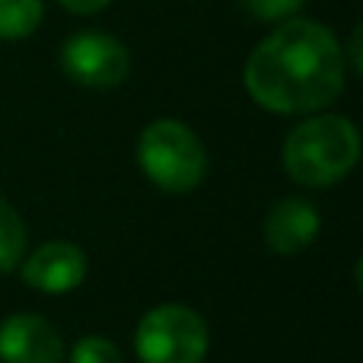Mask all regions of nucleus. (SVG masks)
<instances>
[{"instance_id":"obj_4","label":"nucleus","mask_w":363,"mask_h":363,"mask_svg":"<svg viewBox=\"0 0 363 363\" xmlns=\"http://www.w3.org/2000/svg\"><path fill=\"white\" fill-rule=\"evenodd\" d=\"M134 345L144 363H204L211 332L191 306L163 303L144 313L134 332Z\"/></svg>"},{"instance_id":"obj_2","label":"nucleus","mask_w":363,"mask_h":363,"mask_svg":"<svg viewBox=\"0 0 363 363\" xmlns=\"http://www.w3.org/2000/svg\"><path fill=\"white\" fill-rule=\"evenodd\" d=\"M284 172L306 188L341 182L360 160V134L345 115H313L284 140Z\"/></svg>"},{"instance_id":"obj_8","label":"nucleus","mask_w":363,"mask_h":363,"mask_svg":"<svg viewBox=\"0 0 363 363\" xmlns=\"http://www.w3.org/2000/svg\"><path fill=\"white\" fill-rule=\"evenodd\" d=\"M319 211L306 198H281L264 217V242L277 255H296L309 249L319 236Z\"/></svg>"},{"instance_id":"obj_1","label":"nucleus","mask_w":363,"mask_h":363,"mask_svg":"<svg viewBox=\"0 0 363 363\" xmlns=\"http://www.w3.org/2000/svg\"><path fill=\"white\" fill-rule=\"evenodd\" d=\"M245 89L274 115H313L328 108L347 80L341 42L315 19H284L252 48Z\"/></svg>"},{"instance_id":"obj_12","label":"nucleus","mask_w":363,"mask_h":363,"mask_svg":"<svg viewBox=\"0 0 363 363\" xmlns=\"http://www.w3.org/2000/svg\"><path fill=\"white\" fill-rule=\"evenodd\" d=\"M306 0H239L245 13L252 19H262V23H284V19H294L303 10Z\"/></svg>"},{"instance_id":"obj_9","label":"nucleus","mask_w":363,"mask_h":363,"mask_svg":"<svg viewBox=\"0 0 363 363\" xmlns=\"http://www.w3.org/2000/svg\"><path fill=\"white\" fill-rule=\"evenodd\" d=\"M45 4L42 0H0V38L19 42L29 38L42 26Z\"/></svg>"},{"instance_id":"obj_13","label":"nucleus","mask_w":363,"mask_h":363,"mask_svg":"<svg viewBox=\"0 0 363 363\" xmlns=\"http://www.w3.org/2000/svg\"><path fill=\"white\" fill-rule=\"evenodd\" d=\"M67 13H77V16H93V13H102L112 0H57Z\"/></svg>"},{"instance_id":"obj_14","label":"nucleus","mask_w":363,"mask_h":363,"mask_svg":"<svg viewBox=\"0 0 363 363\" xmlns=\"http://www.w3.org/2000/svg\"><path fill=\"white\" fill-rule=\"evenodd\" d=\"M347 51H351V70L354 74H360V29H354L351 32V45H347Z\"/></svg>"},{"instance_id":"obj_7","label":"nucleus","mask_w":363,"mask_h":363,"mask_svg":"<svg viewBox=\"0 0 363 363\" xmlns=\"http://www.w3.org/2000/svg\"><path fill=\"white\" fill-rule=\"evenodd\" d=\"M64 341L48 319L16 313L0 325V360L4 363H61Z\"/></svg>"},{"instance_id":"obj_11","label":"nucleus","mask_w":363,"mask_h":363,"mask_svg":"<svg viewBox=\"0 0 363 363\" xmlns=\"http://www.w3.org/2000/svg\"><path fill=\"white\" fill-rule=\"evenodd\" d=\"M70 363H125L121 351L102 335H86L74 345L70 351Z\"/></svg>"},{"instance_id":"obj_10","label":"nucleus","mask_w":363,"mask_h":363,"mask_svg":"<svg viewBox=\"0 0 363 363\" xmlns=\"http://www.w3.org/2000/svg\"><path fill=\"white\" fill-rule=\"evenodd\" d=\"M23 258H26V226L19 220V213L13 211V204H6L0 198V274L19 268Z\"/></svg>"},{"instance_id":"obj_5","label":"nucleus","mask_w":363,"mask_h":363,"mask_svg":"<svg viewBox=\"0 0 363 363\" xmlns=\"http://www.w3.org/2000/svg\"><path fill=\"white\" fill-rule=\"evenodd\" d=\"M61 67L77 86L112 89L131 74V55L125 42L99 29H83L70 35L61 48Z\"/></svg>"},{"instance_id":"obj_6","label":"nucleus","mask_w":363,"mask_h":363,"mask_svg":"<svg viewBox=\"0 0 363 363\" xmlns=\"http://www.w3.org/2000/svg\"><path fill=\"white\" fill-rule=\"evenodd\" d=\"M23 281L42 294H70L86 281V252L67 239H51L19 262Z\"/></svg>"},{"instance_id":"obj_3","label":"nucleus","mask_w":363,"mask_h":363,"mask_svg":"<svg viewBox=\"0 0 363 363\" xmlns=\"http://www.w3.org/2000/svg\"><path fill=\"white\" fill-rule=\"evenodd\" d=\"M138 163L144 176L169 194H188L207 176V150L179 118H157L138 138Z\"/></svg>"}]
</instances>
